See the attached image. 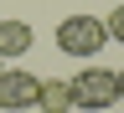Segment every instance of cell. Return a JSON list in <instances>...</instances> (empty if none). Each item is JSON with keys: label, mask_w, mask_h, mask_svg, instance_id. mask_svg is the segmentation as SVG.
Masks as SVG:
<instances>
[{"label": "cell", "mask_w": 124, "mask_h": 113, "mask_svg": "<svg viewBox=\"0 0 124 113\" xmlns=\"http://www.w3.org/2000/svg\"><path fill=\"white\" fill-rule=\"evenodd\" d=\"M108 41V26L98 15H62L57 21V52L62 57H98Z\"/></svg>", "instance_id": "6da1fadb"}, {"label": "cell", "mask_w": 124, "mask_h": 113, "mask_svg": "<svg viewBox=\"0 0 124 113\" xmlns=\"http://www.w3.org/2000/svg\"><path fill=\"white\" fill-rule=\"evenodd\" d=\"M124 93H119V72H108V67H83L72 77V103L78 108H108V103H119Z\"/></svg>", "instance_id": "7a4b0ae2"}, {"label": "cell", "mask_w": 124, "mask_h": 113, "mask_svg": "<svg viewBox=\"0 0 124 113\" xmlns=\"http://www.w3.org/2000/svg\"><path fill=\"white\" fill-rule=\"evenodd\" d=\"M36 93H41V77H31L21 67H5V72H0V108H5V113L36 108Z\"/></svg>", "instance_id": "3957f363"}, {"label": "cell", "mask_w": 124, "mask_h": 113, "mask_svg": "<svg viewBox=\"0 0 124 113\" xmlns=\"http://www.w3.org/2000/svg\"><path fill=\"white\" fill-rule=\"evenodd\" d=\"M31 41H36V31L26 21H10V15H0V57H26Z\"/></svg>", "instance_id": "277c9868"}, {"label": "cell", "mask_w": 124, "mask_h": 113, "mask_svg": "<svg viewBox=\"0 0 124 113\" xmlns=\"http://www.w3.org/2000/svg\"><path fill=\"white\" fill-rule=\"evenodd\" d=\"M36 108H41V113H72V108H78V103H72V82L46 77L41 93H36Z\"/></svg>", "instance_id": "5b68a950"}, {"label": "cell", "mask_w": 124, "mask_h": 113, "mask_svg": "<svg viewBox=\"0 0 124 113\" xmlns=\"http://www.w3.org/2000/svg\"><path fill=\"white\" fill-rule=\"evenodd\" d=\"M103 26H108V36H114V41H124V5H119L114 15H108V21H103Z\"/></svg>", "instance_id": "8992f818"}, {"label": "cell", "mask_w": 124, "mask_h": 113, "mask_svg": "<svg viewBox=\"0 0 124 113\" xmlns=\"http://www.w3.org/2000/svg\"><path fill=\"white\" fill-rule=\"evenodd\" d=\"M119 93H124V72H119Z\"/></svg>", "instance_id": "52a82bcc"}, {"label": "cell", "mask_w": 124, "mask_h": 113, "mask_svg": "<svg viewBox=\"0 0 124 113\" xmlns=\"http://www.w3.org/2000/svg\"><path fill=\"white\" fill-rule=\"evenodd\" d=\"M0 72H5V57H0Z\"/></svg>", "instance_id": "ba28073f"}]
</instances>
